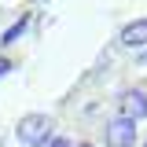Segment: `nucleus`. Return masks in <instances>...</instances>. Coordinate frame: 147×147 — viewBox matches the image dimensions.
Segmentation results:
<instances>
[{
	"label": "nucleus",
	"mask_w": 147,
	"mask_h": 147,
	"mask_svg": "<svg viewBox=\"0 0 147 147\" xmlns=\"http://www.w3.org/2000/svg\"><path fill=\"white\" fill-rule=\"evenodd\" d=\"M15 140L22 147H48L55 140V121L48 114H26L15 125Z\"/></svg>",
	"instance_id": "obj_1"
},
{
	"label": "nucleus",
	"mask_w": 147,
	"mask_h": 147,
	"mask_svg": "<svg viewBox=\"0 0 147 147\" xmlns=\"http://www.w3.org/2000/svg\"><path fill=\"white\" fill-rule=\"evenodd\" d=\"M103 140L107 147H136V121H129L125 114H114L103 125Z\"/></svg>",
	"instance_id": "obj_2"
},
{
	"label": "nucleus",
	"mask_w": 147,
	"mask_h": 147,
	"mask_svg": "<svg viewBox=\"0 0 147 147\" xmlns=\"http://www.w3.org/2000/svg\"><path fill=\"white\" fill-rule=\"evenodd\" d=\"M118 114H125L129 121H147V92L144 88H125L118 96Z\"/></svg>",
	"instance_id": "obj_3"
},
{
	"label": "nucleus",
	"mask_w": 147,
	"mask_h": 147,
	"mask_svg": "<svg viewBox=\"0 0 147 147\" xmlns=\"http://www.w3.org/2000/svg\"><path fill=\"white\" fill-rule=\"evenodd\" d=\"M118 44L121 48H147V18H132L129 26H121Z\"/></svg>",
	"instance_id": "obj_4"
},
{
	"label": "nucleus",
	"mask_w": 147,
	"mask_h": 147,
	"mask_svg": "<svg viewBox=\"0 0 147 147\" xmlns=\"http://www.w3.org/2000/svg\"><path fill=\"white\" fill-rule=\"evenodd\" d=\"M30 26H33V15H18L15 22H11V26H7L4 33H0V48H11L15 40H22V37H26V30H30Z\"/></svg>",
	"instance_id": "obj_5"
},
{
	"label": "nucleus",
	"mask_w": 147,
	"mask_h": 147,
	"mask_svg": "<svg viewBox=\"0 0 147 147\" xmlns=\"http://www.w3.org/2000/svg\"><path fill=\"white\" fill-rule=\"evenodd\" d=\"M15 66H18V63L11 59V55H0V77H7V74L15 70Z\"/></svg>",
	"instance_id": "obj_6"
},
{
	"label": "nucleus",
	"mask_w": 147,
	"mask_h": 147,
	"mask_svg": "<svg viewBox=\"0 0 147 147\" xmlns=\"http://www.w3.org/2000/svg\"><path fill=\"white\" fill-rule=\"evenodd\" d=\"M136 63H147V48H140V59H136Z\"/></svg>",
	"instance_id": "obj_7"
},
{
	"label": "nucleus",
	"mask_w": 147,
	"mask_h": 147,
	"mask_svg": "<svg viewBox=\"0 0 147 147\" xmlns=\"http://www.w3.org/2000/svg\"><path fill=\"white\" fill-rule=\"evenodd\" d=\"M74 147H96V144H88V140H81V144H74Z\"/></svg>",
	"instance_id": "obj_8"
},
{
	"label": "nucleus",
	"mask_w": 147,
	"mask_h": 147,
	"mask_svg": "<svg viewBox=\"0 0 147 147\" xmlns=\"http://www.w3.org/2000/svg\"><path fill=\"white\" fill-rule=\"evenodd\" d=\"M0 147H4V132H0Z\"/></svg>",
	"instance_id": "obj_9"
},
{
	"label": "nucleus",
	"mask_w": 147,
	"mask_h": 147,
	"mask_svg": "<svg viewBox=\"0 0 147 147\" xmlns=\"http://www.w3.org/2000/svg\"><path fill=\"white\" fill-rule=\"evenodd\" d=\"M144 147H147V140H144Z\"/></svg>",
	"instance_id": "obj_10"
}]
</instances>
